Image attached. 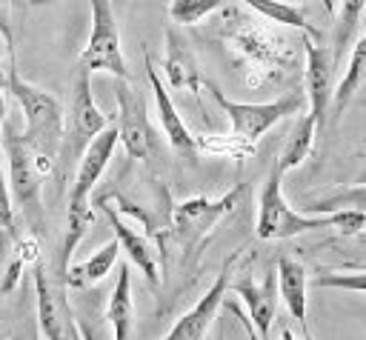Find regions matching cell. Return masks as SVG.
<instances>
[{
	"instance_id": "1",
	"label": "cell",
	"mask_w": 366,
	"mask_h": 340,
	"mask_svg": "<svg viewBox=\"0 0 366 340\" xmlns=\"http://www.w3.org/2000/svg\"><path fill=\"white\" fill-rule=\"evenodd\" d=\"M283 171L277 163H272L269 177L257 197V220L254 234L260 240H286L317 229H337L343 234H360L366 229V211L360 209H343V211H326V214H303L295 211L283 194Z\"/></svg>"
},
{
	"instance_id": "2",
	"label": "cell",
	"mask_w": 366,
	"mask_h": 340,
	"mask_svg": "<svg viewBox=\"0 0 366 340\" xmlns=\"http://www.w3.org/2000/svg\"><path fill=\"white\" fill-rule=\"evenodd\" d=\"M6 86L23 111L20 137L34 151V160H37V169L43 171V177H49L54 171L57 157H60V143H63V131H66V111L54 94L29 83L26 77H20L17 63H11V60H9Z\"/></svg>"
},
{
	"instance_id": "3",
	"label": "cell",
	"mask_w": 366,
	"mask_h": 340,
	"mask_svg": "<svg viewBox=\"0 0 366 340\" xmlns=\"http://www.w3.org/2000/svg\"><path fill=\"white\" fill-rule=\"evenodd\" d=\"M120 137H117V126H106L80 154L77 160V171L69 189V203H66V226H63V243H60V280L71 263V254L77 251L86 229L94 220V209H92V191L97 186V180L103 177L114 149H117Z\"/></svg>"
},
{
	"instance_id": "4",
	"label": "cell",
	"mask_w": 366,
	"mask_h": 340,
	"mask_svg": "<svg viewBox=\"0 0 366 340\" xmlns=\"http://www.w3.org/2000/svg\"><path fill=\"white\" fill-rule=\"evenodd\" d=\"M0 149H3V163H6V177H9V191L14 200V209L20 211L26 229L31 234L46 231V206H43V171L37 169L34 151L29 143L0 126Z\"/></svg>"
},
{
	"instance_id": "5",
	"label": "cell",
	"mask_w": 366,
	"mask_h": 340,
	"mask_svg": "<svg viewBox=\"0 0 366 340\" xmlns=\"http://www.w3.org/2000/svg\"><path fill=\"white\" fill-rule=\"evenodd\" d=\"M246 191H249V186L237 183L223 197H214V200L212 197H189L172 209V237H174V246L183 251V263H192L200 257V251L206 249L214 229L240 206Z\"/></svg>"
},
{
	"instance_id": "6",
	"label": "cell",
	"mask_w": 366,
	"mask_h": 340,
	"mask_svg": "<svg viewBox=\"0 0 366 340\" xmlns=\"http://www.w3.org/2000/svg\"><path fill=\"white\" fill-rule=\"evenodd\" d=\"M206 91L212 94V100L223 109V114L229 117L232 123V134L240 137L243 143H252L257 146V140L274 126L280 123L283 117L289 114H297L303 106H306V97L300 91L295 94H286L280 100H269V103H240V100H229L212 80H203Z\"/></svg>"
},
{
	"instance_id": "7",
	"label": "cell",
	"mask_w": 366,
	"mask_h": 340,
	"mask_svg": "<svg viewBox=\"0 0 366 340\" xmlns=\"http://www.w3.org/2000/svg\"><path fill=\"white\" fill-rule=\"evenodd\" d=\"M109 126L106 114L100 111V106L94 103L92 94V71L89 69H77L74 77V91H71V106L66 111V131H63V143H60V160L66 166H74L80 160V154L86 151V146Z\"/></svg>"
},
{
	"instance_id": "8",
	"label": "cell",
	"mask_w": 366,
	"mask_h": 340,
	"mask_svg": "<svg viewBox=\"0 0 366 340\" xmlns=\"http://www.w3.org/2000/svg\"><path fill=\"white\" fill-rule=\"evenodd\" d=\"M92 6V31L77 57V63L89 71H106L114 80H129V66L120 49V29L114 20L112 0H89Z\"/></svg>"
},
{
	"instance_id": "9",
	"label": "cell",
	"mask_w": 366,
	"mask_h": 340,
	"mask_svg": "<svg viewBox=\"0 0 366 340\" xmlns=\"http://www.w3.org/2000/svg\"><path fill=\"white\" fill-rule=\"evenodd\" d=\"M117 100V137L132 160H149L154 151V129L149 123L146 97L129 80L114 83Z\"/></svg>"
},
{
	"instance_id": "10",
	"label": "cell",
	"mask_w": 366,
	"mask_h": 340,
	"mask_svg": "<svg viewBox=\"0 0 366 340\" xmlns=\"http://www.w3.org/2000/svg\"><path fill=\"white\" fill-rule=\"evenodd\" d=\"M240 251L229 254L220 274L214 277V283L206 289V294L186 311L174 320V326L160 337V340H203L206 331L212 329V323L217 320V311L223 309V300H226V291H229V280H232V269L237 263Z\"/></svg>"
},
{
	"instance_id": "11",
	"label": "cell",
	"mask_w": 366,
	"mask_h": 340,
	"mask_svg": "<svg viewBox=\"0 0 366 340\" xmlns=\"http://www.w3.org/2000/svg\"><path fill=\"white\" fill-rule=\"evenodd\" d=\"M303 51H306V106L309 114L317 123V134L326 129V109L335 97V57L329 54L326 46L315 43V37H303Z\"/></svg>"
},
{
	"instance_id": "12",
	"label": "cell",
	"mask_w": 366,
	"mask_h": 340,
	"mask_svg": "<svg viewBox=\"0 0 366 340\" xmlns=\"http://www.w3.org/2000/svg\"><path fill=\"white\" fill-rule=\"evenodd\" d=\"M31 274H34V291H37V323L46 340H80L77 337V326L71 320V311L66 306V300L54 291L46 266L37 260L31 263Z\"/></svg>"
},
{
	"instance_id": "13",
	"label": "cell",
	"mask_w": 366,
	"mask_h": 340,
	"mask_svg": "<svg viewBox=\"0 0 366 340\" xmlns=\"http://www.w3.org/2000/svg\"><path fill=\"white\" fill-rule=\"evenodd\" d=\"M229 289L246 303V314L252 320V326L257 329V334L263 340H269V329L277 311V271L266 274L263 283L254 280V274L246 269L240 271L237 280H229Z\"/></svg>"
},
{
	"instance_id": "14",
	"label": "cell",
	"mask_w": 366,
	"mask_h": 340,
	"mask_svg": "<svg viewBox=\"0 0 366 340\" xmlns=\"http://www.w3.org/2000/svg\"><path fill=\"white\" fill-rule=\"evenodd\" d=\"M97 209L106 214L109 226L114 229V240L120 243V251H126L129 263H134V266L143 271V277H146L152 286H157V283H160V266H157V251H154L152 240H149L146 234L134 231V229L120 217V211L112 206V200H109L106 194L97 197Z\"/></svg>"
},
{
	"instance_id": "15",
	"label": "cell",
	"mask_w": 366,
	"mask_h": 340,
	"mask_svg": "<svg viewBox=\"0 0 366 340\" xmlns=\"http://www.w3.org/2000/svg\"><path fill=\"white\" fill-rule=\"evenodd\" d=\"M143 69H146V77H149V86H152V94H154V106H157V120H160V129H163L169 146L174 151H180V154H194L197 151V140L189 131V126L183 123V117H180L174 100L169 97L166 83L157 74V69H154V63H152L146 49H143Z\"/></svg>"
},
{
	"instance_id": "16",
	"label": "cell",
	"mask_w": 366,
	"mask_h": 340,
	"mask_svg": "<svg viewBox=\"0 0 366 340\" xmlns=\"http://www.w3.org/2000/svg\"><path fill=\"white\" fill-rule=\"evenodd\" d=\"M277 294L283 297L292 320L303 329V340H315L312 329H309V300H306V289H309V274L303 269V263L292 260V257H280L277 260Z\"/></svg>"
},
{
	"instance_id": "17",
	"label": "cell",
	"mask_w": 366,
	"mask_h": 340,
	"mask_svg": "<svg viewBox=\"0 0 366 340\" xmlns=\"http://www.w3.org/2000/svg\"><path fill=\"white\" fill-rule=\"evenodd\" d=\"M163 74H166V83L172 89H177V91H197L203 86V74H200L197 57H194V51L189 49V43L174 29H166Z\"/></svg>"
},
{
	"instance_id": "18",
	"label": "cell",
	"mask_w": 366,
	"mask_h": 340,
	"mask_svg": "<svg viewBox=\"0 0 366 340\" xmlns=\"http://www.w3.org/2000/svg\"><path fill=\"white\" fill-rule=\"evenodd\" d=\"M106 317L112 323L114 340H132V331H134V300H132V271H129V263H120L117 283H114V291H112L109 306H106Z\"/></svg>"
},
{
	"instance_id": "19",
	"label": "cell",
	"mask_w": 366,
	"mask_h": 340,
	"mask_svg": "<svg viewBox=\"0 0 366 340\" xmlns=\"http://www.w3.org/2000/svg\"><path fill=\"white\" fill-rule=\"evenodd\" d=\"M117 254H120V243L112 237V240L103 243L97 251H92L86 260L69 263V269H66V274H63V283H66L69 289H86V286L103 280V277L112 271V266L117 263Z\"/></svg>"
},
{
	"instance_id": "20",
	"label": "cell",
	"mask_w": 366,
	"mask_h": 340,
	"mask_svg": "<svg viewBox=\"0 0 366 340\" xmlns=\"http://www.w3.org/2000/svg\"><path fill=\"white\" fill-rule=\"evenodd\" d=\"M315 140H317V123H315V117H312L309 109H306V111L297 117V123H295V129H292V134H289L283 151H280L277 160H274V163L280 166V171L286 174V171L297 169V166L312 154Z\"/></svg>"
},
{
	"instance_id": "21",
	"label": "cell",
	"mask_w": 366,
	"mask_h": 340,
	"mask_svg": "<svg viewBox=\"0 0 366 340\" xmlns=\"http://www.w3.org/2000/svg\"><path fill=\"white\" fill-rule=\"evenodd\" d=\"M363 80H366V34L352 46L346 71H343V77H340L337 86H335V97H332V103H335V117L343 114V109L349 106V100L355 97V91L360 89Z\"/></svg>"
},
{
	"instance_id": "22",
	"label": "cell",
	"mask_w": 366,
	"mask_h": 340,
	"mask_svg": "<svg viewBox=\"0 0 366 340\" xmlns=\"http://www.w3.org/2000/svg\"><path fill=\"white\" fill-rule=\"evenodd\" d=\"M232 3H240V6H246V9L257 11V14H263V17L272 20V23L292 26V29H303V31H306L309 37H315V40L320 37V31L306 23V14H303L297 6L286 3V0H232Z\"/></svg>"
},
{
	"instance_id": "23",
	"label": "cell",
	"mask_w": 366,
	"mask_h": 340,
	"mask_svg": "<svg viewBox=\"0 0 366 340\" xmlns=\"http://www.w3.org/2000/svg\"><path fill=\"white\" fill-rule=\"evenodd\" d=\"M363 9H366V0H340L337 14H335V34H332V57H335V66H340L349 43L355 40V31L360 26Z\"/></svg>"
},
{
	"instance_id": "24",
	"label": "cell",
	"mask_w": 366,
	"mask_h": 340,
	"mask_svg": "<svg viewBox=\"0 0 366 340\" xmlns=\"http://www.w3.org/2000/svg\"><path fill=\"white\" fill-rule=\"evenodd\" d=\"M226 0H172L169 3V17L177 26H194L212 11H217Z\"/></svg>"
},
{
	"instance_id": "25",
	"label": "cell",
	"mask_w": 366,
	"mask_h": 340,
	"mask_svg": "<svg viewBox=\"0 0 366 340\" xmlns=\"http://www.w3.org/2000/svg\"><path fill=\"white\" fill-rule=\"evenodd\" d=\"M197 140V149L203 151H212V154H223V157H234V160H243V157H252L257 151V146L252 143H243L240 137L234 134H226V137H212V134H194Z\"/></svg>"
},
{
	"instance_id": "26",
	"label": "cell",
	"mask_w": 366,
	"mask_h": 340,
	"mask_svg": "<svg viewBox=\"0 0 366 340\" xmlns=\"http://www.w3.org/2000/svg\"><path fill=\"white\" fill-rule=\"evenodd\" d=\"M317 289H346V291H363L366 294V269H346V271H323L315 277Z\"/></svg>"
},
{
	"instance_id": "27",
	"label": "cell",
	"mask_w": 366,
	"mask_h": 340,
	"mask_svg": "<svg viewBox=\"0 0 366 340\" xmlns=\"http://www.w3.org/2000/svg\"><path fill=\"white\" fill-rule=\"evenodd\" d=\"M0 231L17 234V217H14V200L9 191V177H6V163H3V149H0Z\"/></svg>"
},
{
	"instance_id": "28",
	"label": "cell",
	"mask_w": 366,
	"mask_h": 340,
	"mask_svg": "<svg viewBox=\"0 0 366 340\" xmlns=\"http://www.w3.org/2000/svg\"><path fill=\"white\" fill-rule=\"evenodd\" d=\"M223 306H226V311H232L237 320H240V326H243V331H246V337L249 340H263L260 334H257V329L252 326V320H249V314H243V309L237 306V303H232V300H223Z\"/></svg>"
},
{
	"instance_id": "29",
	"label": "cell",
	"mask_w": 366,
	"mask_h": 340,
	"mask_svg": "<svg viewBox=\"0 0 366 340\" xmlns=\"http://www.w3.org/2000/svg\"><path fill=\"white\" fill-rule=\"evenodd\" d=\"M0 37H3L6 49H9V57L14 60V29H11V20H9L3 6H0Z\"/></svg>"
},
{
	"instance_id": "30",
	"label": "cell",
	"mask_w": 366,
	"mask_h": 340,
	"mask_svg": "<svg viewBox=\"0 0 366 340\" xmlns=\"http://www.w3.org/2000/svg\"><path fill=\"white\" fill-rule=\"evenodd\" d=\"M277 340H297V337H295V334H292V329H283V331H280V337H277Z\"/></svg>"
},
{
	"instance_id": "31",
	"label": "cell",
	"mask_w": 366,
	"mask_h": 340,
	"mask_svg": "<svg viewBox=\"0 0 366 340\" xmlns=\"http://www.w3.org/2000/svg\"><path fill=\"white\" fill-rule=\"evenodd\" d=\"M3 114H6V106H3V89H0V126H3Z\"/></svg>"
},
{
	"instance_id": "32",
	"label": "cell",
	"mask_w": 366,
	"mask_h": 340,
	"mask_svg": "<svg viewBox=\"0 0 366 340\" xmlns=\"http://www.w3.org/2000/svg\"><path fill=\"white\" fill-rule=\"evenodd\" d=\"M323 6H326L329 14H335V0H323Z\"/></svg>"
},
{
	"instance_id": "33",
	"label": "cell",
	"mask_w": 366,
	"mask_h": 340,
	"mask_svg": "<svg viewBox=\"0 0 366 340\" xmlns=\"http://www.w3.org/2000/svg\"><path fill=\"white\" fill-rule=\"evenodd\" d=\"M355 186H366V171H363V174L357 177V183H355Z\"/></svg>"
},
{
	"instance_id": "34",
	"label": "cell",
	"mask_w": 366,
	"mask_h": 340,
	"mask_svg": "<svg viewBox=\"0 0 366 340\" xmlns=\"http://www.w3.org/2000/svg\"><path fill=\"white\" fill-rule=\"evenodd\" d=\"M357 240H360V246L366 249V231H360V234H357Z\"/></svg>"
},
{
	"instance_id": "35",
	"label": "cell",
	"mask_w": 366,
	"mask_h": 340,
	"mask_svg": "<svg viewBox=\"0 0 366 340\" xmlns=\"http://www.w3.org/2000/svg\"><path fill=\"white\" fill-rule=\"evenodd\" d=\"M3 49H6V43H3V37H0V54H3ZM6 51H9V49H6ZM9 60H11V57H9Z\"/></svg>"
},
{
	"instance_id": "36",
	"label": "cell",
	"mask_w": 366,
	"mask_h": 340,
	"mask_svg": "<svg viewBox=\"0 0 366 340\" xmlns=\"http://www.w3.org/2000/svg\"><path fill=\"white\" fill-rule=\"evenodd\" d=\"M0 340H11V337H9V334H3V331H0Z\"/></svg>"
},
{
	"instance_id": "37",
	"label": "cell",
	"mask_w": 366,
	"mask_h": 340,
	"mask_svg": "<svg viewBox=\"0 0 366 340\" xmlns=\"http://www.w3.org/2000/svg\"><path fill=\"white\" fill-rule=\"evenodd\" d=\"M34 3H57V0H34Z\"/></svg>"
},
{
	"instance_id": "38",
	"label": "cell",
	"mask_w": 366,
	"mask_h": 340,
	"mask_svg": "<svg viewBox=\"0 0 366 340\" xmlns=\"http://www.w3.org/2000/svg\"><path fill=\"white\" fill-rule=\"evenodd\" d=\"M11 3H14V6H20V3H23V0H11Z\"/></svg>"
},
{
	"instance_id": "39",
	"label": "cell",
	"mask_w": 366,
	"mask_h": 340,
	"mask_svg": "<svg viewBox=\"0 0 366 340\" xmlns=\"http://www.w3.org/2000/svg\"><path fill=\"white\" fill-rule=\"evenodd\" d=\"M217 340H223V331H220V334H217Z\"/></svg>"
}]
</instances>
